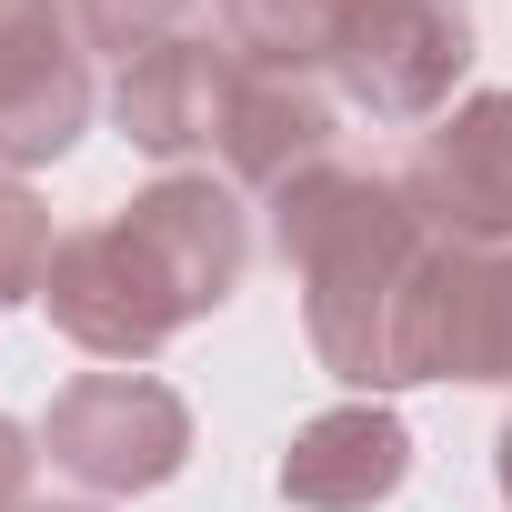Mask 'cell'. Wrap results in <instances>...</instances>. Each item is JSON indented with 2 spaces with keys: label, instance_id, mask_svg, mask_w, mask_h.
<instances>
[{
  "label": "cell",
  "instance_id": "cell-4",
  "mask_svg": "<svg viewBox=\"0 0 512 512\" xmlns=\"http://www.w3.org/2000/svg\"><path fill=\"white\" fill-rule=\"evenodd\" d=\"M462 71H472V11L462 0H372L362 31L332 61L342 101L372 111V121H442Z\"/></svg>",
  "mask_w": 512,
  "mask_h": 512
},
{
  "label": "cell",
  "instance_id": "cell-6",
  "mask_svg": "<svg viewBox=\"0 0 512 512\" xmlns=\"http://www.w3.org/2000/svg\"><path fill=\"white\" fill-rule=\"evenodd\" d=\"M41 302H51V322L81 342V352H101V362H151L171 332H191L181 312H171V292L141 272V251L121 241V221H91V231H61V251H51V282H41Z\"/></svg>",
  "mask_w": 512,
  "mask_h": 512
},
{
  "label": "cell",
  "instance_id": "cell-13",
  "mask_svg": "<svg viewBox=\"0 0 512 512\" xmlns=\"http://www.w3.org/2000/svg\"><path fill=\"white\" fill-rule=\"evenodd\" d=\"M51 251H61V231H51L41 191H31L21 171H0V312L41 302V282H51Z\"/></svg>",
  "mask_w": 512,
  "mask_h": 512
},
{
  "label": "cell",
  "instance_id": "cell-16",
  "mask_svg": "<svg viewBox=\"0 0 512 512\" xmlns=\"http://www.w3.org/2000/svg\"><path fill=\"white\" fill-rule=\"evenodd\" d=\"M492 472H502V502H512V422H502V442H492Z\"/></svg>",
  "mask_w": 512,
  "mask_h": 512
},
{
  "label": "cell",
  "instance_id": "cell-7",
  "mask_svg": "<svg viewBox=\"0 0 512 512\" xmlns=\"http://www.w3.org/2000/svg\"><path fill=\"white\" fill-rule=\"evenodd\" d=\"M442 241H512V91H472L432 121L422 161L402 171Z\"/></svg>",
  "mask_w": 512,
  "mask_h": 512
},
{
  "label": "cell",
  "instance_id": "cell-10",
  "mask_svg": "<svg viewBox=\"0 0 512 512\" xmlns=\"http://www.w3.org/2000/svg\"><path fill=\"white\" fill-rule=\"evenodd\" d=\"M422 362L432 382H512V241H442Z\"/></svg>",
  "mask_w": 512,
  "mask_h": 512
},
{
  "label": "cell",
  "instance_id": "cell-1",
  "mask_svg": "<svg viewBox=\"0 0 512 512\" xmlns=\"http://www.w3.org/2000/svg\"><path fill=\"white\" fill-rule=\"evenodd\" d=\"M272 251L302 282V332L322 352L332 382H352L362 402L432 382L422 362V302H432V262L442 231L422 221V201L382 171H302L292 191H272Z\"/></svg>",
  "mask_w": 512,
  "mask_h": 512
},
{
  "label": "cell",
  "instance_id": "cell-9",
  "mask_svg": "<svg viewBox=\"0 0 512 512\" xmlns=\"http://www.w3.org/2000/svg\"><path fill=\"white\" fill-rule=\"evenodd\" d=\"M332 141H342V111H332V91L322 81H292V71H251L241 61V91H231V111H221V171H231V191H292L302 171H322L332 161Z\"/></svg>",
  "mask_w": 512,
  "mask_h": 512
},
{
  "label": "cell",
  "instance_id": "cell-12",
  "mask_svg": "<svg viewBox=\"0 0 512 512\" xmlns=\"http://www.w3.org/2000/svg\"><path fill=\"white\" fill-rule=\"evenodd\" d=\"M362 11H372V0H221V41H231L251 71L312 81V71L342 61V41L362 31Z\"/></svg>",
  "mask_w": 512,
  "mask_h": 512
},
{
  "label": "cell",
  "instance_id": "cell-17",
  "mask_svg": "<svg viewBox=\"0 0 512 512\" xmlns=\"http://www.w3.org/2000/svg\"><path fill=\"white\" fill-rule=\"evenodd\" d=\"M21 512H101V502H21Z\"/></svg>",
  "mask_w": 512,
  "mask_h": 512
},
{
  "label": "cell",
  "instance_id": "cell-8",
  "mask_svg": "<svg viewBox=\"0 0 512 512\" xmlns=\"http://www.w3.org/2000/svg\"><path fill=\"white\" fill-rule=\"evenodd\" d=\"M231 91H241V51H231V41L181 31V41H161V51L121 61V81H111V121H121V141H131V151H151V161H191V151H211V141H221Z\"/></svg>",
  "mask_w": 512,
  "mask_h": 512
},
{
  "label": "cell",
  "instance_id": "cell-11",
  "mask_svg": "<svg viewBox=\"0 0 512 512\" xmlns=\"http://www.w3.org/2000/svg\"><path fill=\"white\" fill-rule=\"evenodd\" d=\"M412 472V432L392 402H342V412H312L282 452V502L302 512H372L392 502Z\"/></svg>",
  "mask_w": 512,
  "mask_h": 512
},
{
  "label": "cell",
  "instance_id": "cell-5",
  "mask_svg": "<svg viewBox=\"0 0 512 512\" xmlns=\"http://www.w3.org/2000/svg\"><path fill=\"white\" fill-rule=\"evenodd\" d=\"M91 131V51L61 0H0V171H41Z\"/></svg>",
  "mask_w": 512,
  "mask_h": 512
},
{
  "label": "cell",
  "instance_id": "cell-14",
  "mask_svg": "<svg viewBox=\"0 0 512 512\" xmlns=\"http://www.w3.org/2000/svg\"><path fill=\"white\" fill-rule=\"evenodd\" d=\"M61 11H71L81 51H111V61H141L191 31V0H61Z\"/></svg>",
  "mask_w": 512,
  "mask_h": 512
},
{
  "label": "cell",
  "instance_id": "cell-3",
  "mask_svg": "<svg viewBox=\"0 0 512 512\" xmlns=\"http://www.w3.org/2000/svg\"><path fill=\"white\" fill-rule=\"evenodd\" d=\"M121 241L141 251V272L171 292L181 322H211V312L241 292V272H251V211H241V191L211 181V171H161V181L121 211Z\"/></svg>",
  "mask_w": 512,
  "mask_h": 512
},
{
  "label": "cell",
  "instance_id": "cell-2",
  "mask_svg": "<svg viewBox=\"0 0 512 512\" xmlns=\"http://www.w3.org/2000/svg\"><path fill=\"white\" fill-rule=\"evenodd\" d=\"M41 452L81 492H161L191 462V402L151 372H81L71 392H51Z\"/></svg>",
  "mask_w": 512,
  "mask_h": 512
},
{
  "label": "cell",
  "instance_id": "cell-15",
  "mask_svg": "<svg viewBox=\"0 0 512 512\" xmlns=\"http://www.w3.org/2000/svg\"><path fill=\"white\" fill-rule=\"evenodd\" d=\"M31 462H41V452H31V432H21L11 412H0V512H21V492H31Z\"/></svg>",
  "mask_w": 512,
  "mask_h": 512
}]
</instances>
